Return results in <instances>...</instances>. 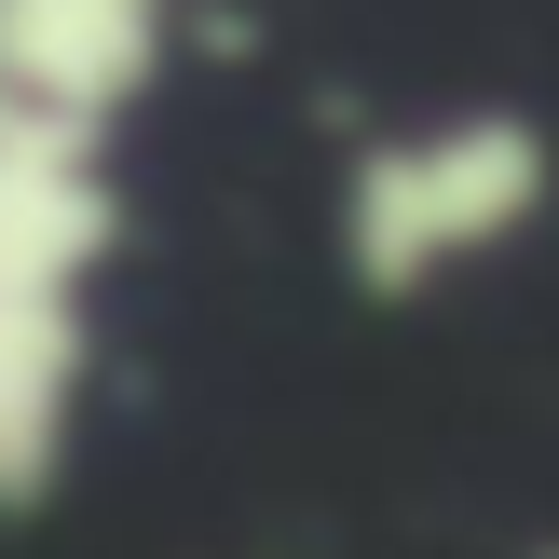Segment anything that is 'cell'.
I'll return each mask as SVG.
<instances>
[{
    "instance_id": "obj_2",
    "label": "cell",
    "mask_w": 559,
    "mask_h": 559,
    "mask_svg": "<svg viewBox=\"0 0 559 559\" xmlns=\"http://www.w3.org/2000/svg\"><path fill=\"white\" fill-rule=\"evenodd\" d=\"M123 260V191H109V136L69 109L0 96V287L82 300Z\"/></svg>"
},
{
    "instance_id": "obj_1",
    "label": "cell",
    "mask_w": 559,
    "mask_h": 559,
    "mask_svg": "<svg viewBox=\"0 0 559 559\" xmlns=\"http://www.w3.org/2000/svg\"><path fill=\"white\" fill-rule=\"evenodd\" d=\"M559 191V151L533 109H464V123H424V136H369L342 164V273L369 300H424L451 287L464 260L519 246Z\"/></svg>"
},
{
    "instance_id": "obj_5",
    "label": "cell",
    "mask_w": 559,
    "mask_h": 559,
    "mask_svg": "<svg viewBox=\"0 0 559 559\" xmlns=\"http://www.w3.org/2000/svg\"><path fill=\"white\" fill-rule=\"evenodd\" d=\"M533 559H559V546H533Z\"/></svg>"
},
{
    "instance_id": "obj_3",
    "label": "cell",
    "mask_w": 559,
    "mask_h": 559,
    "mask_svg": "<svg viewBox=\"0 0 559 559\" xmlns=\"http://www.w3.org/2000/svg\"><path fill=\"white\" fill-rule=\"evenodd\" d=\"M164 14L178 0H0V96L109 136L164 69Z\"/></svg>"
},
{
    "instance_id": "obj_4",
    "label": "cell",
    "mask_w": 559,
    "mask_h": 559,
    "mask_svg": "<svg viewBox=\"0 0 559 559\" xmlns=\"http://www.w3.org/2000/svg\"><path fill=\"white\" fill-rule=\"evenodd\" d=\"M82 382H96V328H82V300L0 287V519L55 506V464H69V424H82Z\"/></svg>"
}]
</instances>
